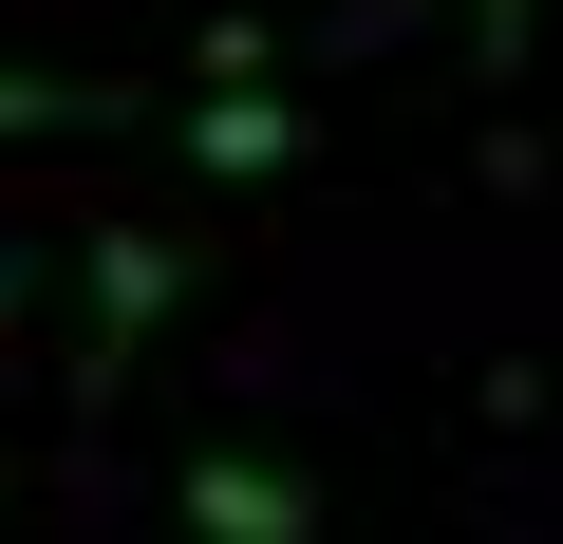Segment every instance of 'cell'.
Returning <instances> with one entry per match:
<instances>
[{
  "label": "cell",
  "mask_w": 563,
  "mask_h": 544,
  "mask_svg": "<svg viewBox=\"0 0 563 544\" xmlns=\"http://www.w3.org/2000/svg\"><path fill=\"white\" fill-rule=\"evenodd\" d=\"M188 169H225V188L301 169V95H282V76H207L188 95Z\"/></svg>",
  "instance_id": "3"
},
{
  "label": "cell",
  "mask_w": 563,
  "mask_h": 544,
  "mask_svg": "<svg viewBox=\"0 0 563 544\" xmlns=\"http://www.w3.org/2000/svg\"><path fill=\"white\" fill-rule=\"evenodd\" d=\"M188 301V244L169 225H95L76 244V376H132V338Z\"/></svg>",
  "instance_id": "1"
},
{
  "label": "cell",
  "mask_w": 563,
  "mask_h": 544,
  "mask_svg": "<svg viewBox=\"0 0 563 544\" xmlns=\"http://www.w3.org/2000/svg\"><path fill=\"white\" fill-rule=\"evenodd\" d=\"M526 20H544V0H470V57H488V76H526Z\"/></svg>",
  "instance_id": "5"
},
{
  "label": "cell",
  "mask_w": 563,
  "mask_h": 544,
  "mask_svg": "<svg viewBox=\"0 0 563 544\" xmlns=\"http://www.w3.org/2000/svg\"><path fill=\"white\" fill-rule=\"evenodd\" d=\"M188 544H320V488L282 469V451H188Z\"/></svg>",
  "instance_id": "2"
},
{
  "label": "cell",
  "mask_w": 563,
  "mask_h": 544,
  "mask_svg": "<svg viewBox=\"0 0 563 544\" xmlns=\"http://www.w3.org/2000/svg\"><path fill=\"white\" fill-rule=\"evenodd\" d=\"M0 320H20V244H0Z\"/></svg>",
  "instance_id": "6"
},
{
  "label": "cell",
  "mask_w": 563,
  "mask_h": 544,
  "mask_svg": "<svg viewBox=\"0 0 563 544\" xmlns=\"http://www.w3.org/2000/svg\"><path fill=\"white\" fill-rule=\"evenodd\" d=\"M20 132H113V76H20V57H0V151H20Z\"/></svg>",
  "instance_id": "4"
}]
</instances>
